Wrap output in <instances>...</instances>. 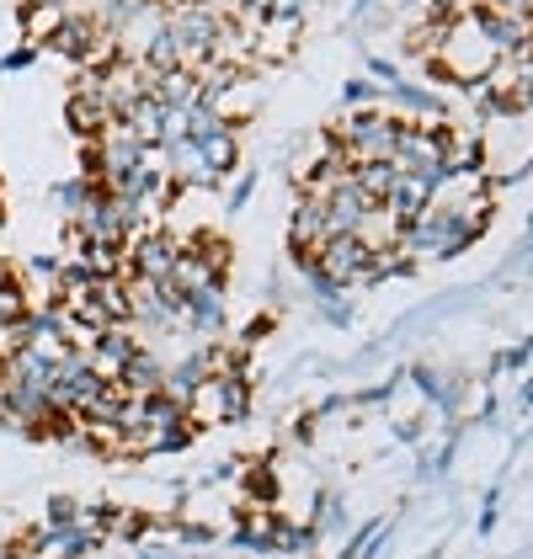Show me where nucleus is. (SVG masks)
Wrapping results in <instances>:
<instances>
[{"label": "nucleus", "instance_id": "6", "mask_svg": "<svg viewBox=\"0 0 533 559\" xmlns=\"http://www.w3.org/2000/svg\"><path fill=\"white\" fill-rule=\"evenodd\" d=\"M198 150H203V166L214 171V181H220L224 171H235V160H240L235 129H220V133H209V139H198Z\"/></svg>", "mask_w": 533, "mask_h": 559}, {"label": "nucleus", "instance_id": "7", "mask_svg": "<svg viewBox=\"0 0 533 559\" xmlns=\"http://www.w3.org/2000/svg\"><path fill=\"white\" fill-rule=\"evenodd\" d=\"M64 16H70L64 5H38V11H27V38H33V44H48V38L59 33Z\"/></svg>", "mask_w": 533, "mask_h": 559}, {"label": "nucleus", "instance_id": "3", "mask_svg": "<svg viewBox=\"0 0 533 559\" xmlns=\"http://www.w3.org/2000/svg\"><path fill=\"white\" fill-rule=\"evenodd\" d=\"M166 27H171V38H177V48H181V64H187V70H203V64L214 59L224 16L220 11H171Z\"/></svg>", "mask_w": 533, "mask_h": 559}, {"label": "nucleus", "instance_id": "1", "mask_svg": "<svg viewBox=\"0 0 533 559\" xmlns=\"http://www.w3.org/2000/svg\"><path fill=\"white\" fill-rule=\"evenodd\" d=\"M400 123H405V118H390V112H347V118L331 129V139L347 150L353 166H390Z\"/></svg>", "mask_w": 533, "mask_h": 559}, {"label": "nucleus", "instance_id": "8", "mask_svg": "<svg viewBox=\"0 0 533 559\" xmlns=\"http://www.w3.org/2000/svg\"><path fill=\"white\" fill-rule=\"evenodd\" d=\"M171 11H220V0H171Z\"/></svg>", "mask_w": 533, "mask_h": 559}, {"label": "nucleus", "instance_id": "4", "mask_svg": "<svg viewBox=\"0 0 533 559\" xmlns=\"http://www.w3.org/2000/svg\"><path fill=\"white\" fill-rule=\"evenodd\" d=\"M129 261H133V277H139V283H171V272H177V261H181V246L171 235H139L129 246Z\"/></svg>", "mask_w": 533, "mask_h": 559}, {"label": "nucleus", "instance_id": "5", "mask_svg": "<svg viewBox=\"0 0 533 559\" xmlns=\"http://www.w3.org/2000/svg\"><path fill=\"white\" fill-rule=\"evenodd\" d=\"M433 203V187L422 181V176H400L395 171V181H390V192H384V209L400 218V224H411V218L422 214Z\"/></svg>", "mask_w": 533, "mask_h": 559}, {"label": "nucleus", "instance_id": "9", "mask_svg": "<svg viewBox=\"0 0 533 559\" xmlns=\"http://www.w3.org/2000/svg\"><path fill=\"white\" fill-rule=\"evenodd\" d=\"M38 5H64V0H27V11H38Z\"/></svg>", "mask_w": 533, "mask_h": 559}, {"label": "nucleus", "instance_id": "2", "mask_svg": "<svg viewBox=\"0 0 533 559\" xmlns=\"http://www.w3.org/2000/svg\"><path fill=\"white\" fill-rule=\"evenodd\" d=\"M390 166L400 176H422L427 187H438L448 176V129H427V123H400L395 155Z\"/></svg>", "mask_w": 533, "mask_h": 559}]
</instances>
